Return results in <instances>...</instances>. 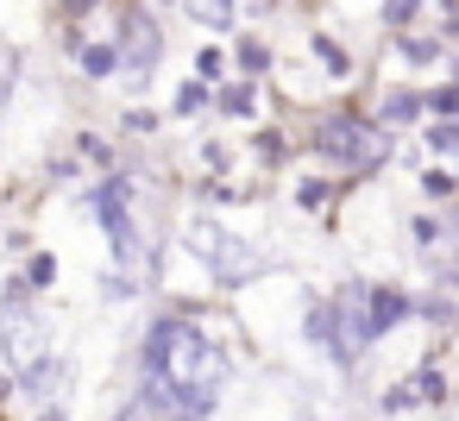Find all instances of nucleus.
<instances>
[{"label": "nucleus", "mask_w": 459, "mask_h": 421, "mask_svg": "<svg viewBox=\"0 0 459 421\" xmlns=\"http://www.w3.org/2000/svg\"><path fill=\"white\" fill-rule=\"evenodd\" d=\"M145 371H152V396L183 415V421H202L227 383V352L195 327V321H158L152 339H145Z\"/></svg>", "instance_id": "f257e3e1"}, {"label": "nucleus", "mask_w": 459, "mask_h": 421, "mask_svg": "<svg viewBox=\"0 0 459 421\" xmlns=\"http://www.w3.org/2000/svg\"><path fill=\"white\" fill-rule=\"evenodd\" d=\"M95 214L108 220L114 252L133 264V258H139V227H133V189H126V176H108V183L95 189Z\"/></svg>", "instance_id": "f03ea898"}, {"label": "nucleus", "mask_w": 459, "mask_h": 421, "mask_svg": "<svg viewBox=\"0 0 459 421\" xmlns=\"http://www.w3.org/2000/svg\"><path fill=\"white\" fill-rule=\"evenodd\" d=\"M120 26H126L120 45H114L120 64H126V70H152V64H158V45H164L158 26H152V13H120Z\"/></svg>", "instance_id": "7ed1b4c3"}, {"label": "nucleus", "mask_w": 459, "mask_h": 421, "mask_svg": "<svg viewBox=\"0 0 459 421\" xmlns=\"http://www.w3.org/2000/svg\"><path fill=\"white\" fill-rule=\"evenodd\" d=\"M315 145H321V151H340V158H377V151H384V139H377V133L346 126V120H333V126H327Z\"/></svg>", "instance_id": "20e7f679"}, {"label": "nucleus", "mask_w": 459, "mask_h": 421, "mask_svg": "<svg viewBox=\"0 0 459 421\" xmlns=\"http://www.w3.org/2000/svg\"><path fill=\"white\" fill-rule=\"evenodd\" d=\"M82 70H89V76H114V70H120V51H114V45H82Z\"/></svg>", "instance_id": "39448f33"}, {"label": "nucleus", "mask_w": 459, "mask_h": 421, "mask_svg": "<svg viewBox=\"0 0 459 421\" xmlns=\"http://www.w3.org/2000/svg\"><path fill=\"white\" fill-rule=\"evenodd\" d=\"M51 277H57V258H51V252H39V258L26 264V277H20V283H26V289H51Z\"/></svg>", "instance_id": "423d86ee"}, {"label": "nucleus", "mask_w": 459, "mask_h": 421, "mask_svg": "<svg viewBox=\"0 0 459 421\" xmlns=\"http://www.w3.org/2000/svg\"><path fill=\"white\" fill-rule=\"evenodd\" d=\"M202 101H208V89H202V82H189V89H183V95H177V107H183V114H195V107H202Z\"/></svg>", "instance_id": "0eeeda50"}, {"label": "nucleus", "mask_w": 459, "mask_h": 421, "mask_svg": "<svg viewBox=\"0 0 459 421\" xmlns=\"http://www.w3.org/2000/svg\"><path fill=\"white\" fill-rule=\"evenodd\" d=\"M221 107H227V114H246V107H252V89H227Z\"/></svg>", "instance_id": "6e6552de"}, {"label": "nucleus", "mask_w": 459, "mask_h": 421, "mask_svg": "<svg viewBox=\"0 0 459 421\" xmlns=\"http://www.w3.org/2000/svg\"><path fill=\"white\" fill-rule=\"evenodd\" d=\"M0 95H7V82H0Z\"/></svg>", "instance_id": "1a4fd4ad"}]
</instances>
